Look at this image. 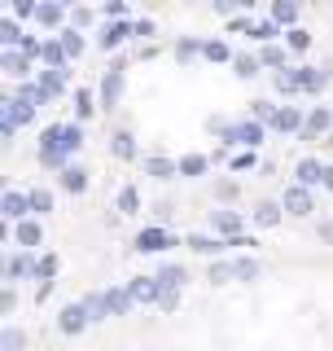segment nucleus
Wrapping results in <instances>:
<instances>
[{"instance_id": "42", "label": "nucleus", "mask_w": 333, "mask_h": 351, "mask_svg": "<svg viewBox=\"0 0 333 351\" xmlns=\"http://www.w3.org/2000/svg\"><path fill=\"white\" fill-rule=\"evenodd\" d=\"M136 206H140V193L132 189V184H123V189H119V211H123V215H132Z\"/></svg>"}, {"instance_id": "26", "label": "nucleus", "mask_w": 333, "mask_h": 351, "mask_svg": "<svg viewBox=\"0 0 333 351\" xmlns=\"http://www.w3.org/2000/svg\"><path fill=\"white\" fill-rule=\"evenodd\" d=\"M188 246H193L197 255H219V250H224L228 241H219V237H206V233H193V237H188Z\"/></svg>"}, {"instance_id": "15", "label": "nucleus", "mask_w": 333, "mask_h": 351, "mask_svg": "<svg viewBox=\"0 0 333 351\" xmlns=\"http://www.w3.org/2000/svg\"><path fill=\"white\" fill-rule=\"evenodd\" d=\"M298 184H325V162L320 158H298Z\"/></svg>"}, {"instance_id": "40", "label": "nucleus", "mask_w": 333, "mask_h": 351, "mask_svg": "<svg viewBox=\"0 0 333 351\" xmlns=\"http://www.w3.org/2000/svg\"><path fill=\"white\" fill-rule=\"evenodd\" d=\"M206 171V154H184L180 158V176H202Z\"/></svg>"}, {"instance_id": "6", "label": "nucleus", "mask_w": 333, "mask_h": 351, "mask_svg": "<svg viewBox=\"0 0 333 351\" xmlns=\"http://www.w3.org/2000/svg\"><path fill=\"white\" fill-rule=\"evenodd\" d=\"M127 290H132V299H136V303H158V299H162L158 277H132Z\"/></svg>"}, {"instance_id": "11", "label": "nucleus", "mask_w": 333, "mask_h": 351, "mask_svg": "<svg viewBox=\"0 0 333 351\" xmlns=\"http://www.w3.org/2000/svg\"><path fill=\"white\" fill-rule=\"evenodd\" d=\"M49 71H58L66 75V66H71V58H66V49H62V40H44V58H40Z\"/></svg>"}, {"instance_id": "14", "label": "nucleus", "mask_w": 333, "mask_h": 351, "mask_svg": "<svg viewBox=\"0 0 333 351\" xmlns=\"http://www.w3.org/2000/svg\"><path fill=\"white\" fill-rule=\"evenodd\" d=\"M66 18H71V14H66V5H53V0H49V5H40V14H36V22H40L44 31H58ZM62 31H66V27H62Z\"/></svg>"}, {"instance_id": "35", "label": "nucleus", "mask_w": 333, "mask_h": 351, "mask_svg": "<svg viewBox=\"0 0 333 351\" xmlns=\"http://www.w3.org/2000/svg\"><path fill=\"white\" fill-rule=\"evenodd\" d=\"M232 66H237V75L241 80H254V75H259V58H250V53H237V58H232Z\"/></svg>"}, {"instance_id": "48", "label": "nucleus", "mask_w": 333, "mask_h": 351, "mask_svg": "<svg viewBox=\"0 0 333 351\" xmlns=\"http://www.w3.org/2000/svg\"><path fill=\"white\" fill-rule=\"evenodd\" d=\"M158 307H162V312H175V307H180V290H162Z\"/></svg>"}, {"instance_id": "2", "label": "nucleus", "mask_w": 333, "mask_h": 351, "mask_svg": "<svg viewBox=\"0 0 333 351\" xmlns=\"http://www.w3.org/2000/svg\"><path fill=\"white\" fill-rule=\"evenodd\" d=\"M0 211H5V219H14V224H22V219H31V193H18V189H5V197H0Z\"/></svg>"}, {"instance_id": "41", "label": "nucleus", "mask_w": 333, "mask_h": 351, "mask_svg": "<svg viewBox=\"0 0 333 351\" xmlns=\"http://www.w3.org/2000/svg\"><path fill=\"white\" fill-rule=\"evenodd\" d=\"M31 211H36V215H49L53 211V193L49 189H31Z\"/></svg>"}, {"instance_id": "1", "label": "nucleus", "mask_w": 333, "mask_h": 351, "mask_svg": "<svg viewBox=\"0 0 333 351\" xmlns=\"http://www.w3.org/2000/svg\"><path fill=\"white\" fill-rule=\"evenodd\" d=\"M171 246H175V233H166L162 224L140 228V233H136V250H140V255H162V250H171Z\"/></svg>"}, {"instance_id": "18", "label": "nucleus", "mask_w": 333, "mask_h": 351, "mask_svg": "<svg viewBox=\"0 0 333 351\" xmlns=\"http://www.w3.org/2000/svg\"><path fill=\"white\" fill-rule=\"evenodd\" d=\"M145 171L158 180H171V176H180V162H171L166 154H153V158H145Z\"/></svg>"}, {"instance_id": "51", "label": "nucleus", "mask_w": 333, "mask_h": 351, "mask_svg": "<svg viewBox=\"0 0 333 351\" xmlns=\"http://www.w3.org/2000/svg\"><path fill=\"white\" fill-rule=\"evenodd\" d=\"M232 167H237V171H246V167H254V154H237V158H232Z\"/></svg>"}, {"instance_id": "17", "label": "nucleus", "mask_w": 333, "mask_h": 351, "mask_svg": "<svg viewBox=\"0 0 333 351\" xmlns=\"http://www.w3.org/2000/svg\"><path fill=\"white\" fill-rule=\"evenodd\" d=\"M5 75H9V80H27V75H31V58L18 53V49H5Z\"/></svg>"}, {"instance_id": "45", "label": "nucleus", "mask_w": 333, "mask_h": 351, "mask_svg": "<svg viewBox=\"0 0 333 351\" xmlns=\"http://www.w3.org/2000/svg\"><path fill=\"white\" fill-rule=\"evenodd\" d=\"M197 53H202V44H197L193 36H184L180 44H175V58H180V62H193V58H197Z\"/></svg>"}, {"instance_id": "7", "label": "nucleus", "mask_w": 333, "mask_h": 351, "mask_svg": "<svg viewBox=\"0 0 333 351\" xmlns=\"http://www.w3.org/2000/svg\"><path fill=\"white\" fill-rule=\"evenodd\" d=\"M119 97H123V66H110L101 80V106H119Z\"/></svg>"}, {"instance_id": "33", "label": "nucleus", "mask_w": 333, "mask_h": 351, "mask_svg": "<svg viewBox=\"0 0 333 351\" xmlns=\"http://www.w3.org/2000/svg\"><path fill=\"white\" fill-rule=\"evenodd\" d=\"M294 18H298L294 0H276V5H272V22H276V27H281V22H290V27H294Z\"/></svg>"}, {"instance_id": "19", "label": "nucleus", "mask_w": 333, "mask_h": 351, "mask_svg": "<svg viewBox=\"0 0 333 351\" xmlns=\"http://www.w3.org/2000/svg\"><path fill=\"white\" fill-rule=\"evenodd\" d=\"M329 123H333V110H329V106H316L312 114H307L303 136H320V132H329Z\"/></svg>"}, {"instance_id": "30", "label": "nucleus", "mask_w": 333, "mask_h": 351, "mask_svg": "<svg viewBox=\"0 0 333 351\" xmlns=\"http://www.w3.org/2000/svg\"><path fill=\"white\" fill-rule=\"evenodd\" d=\"M40 88H44V97L53 101V97L66 88V75H58V71H40Z\"/></svg>"}, {"instance_id": "9", "label": "nucleus", "mask_w": 333, "mask_h": 351, "mask_svg": "<svg viewBox=\"0 0 333 351\" xmlns=\"http://www.w3.org/2000/svg\"><path fill=\"white\" fill-rule=\"evenodd\" d=\"M132 303H136V299H132L127 285H110V290H106V307H110V316H127V312H132Z\"/></svg>"}, {"instance_id": "49", "label": "nucleus", "mask_w": 333, "mask_h": 351, "mask_svg": "<svg viewBox=\"0 0 333 351\" xmlns=\"http://www.w3.org/2000/svg\"><path fill=\"white\" fill-rule=\"evenodd\" d=\"M232 277V263H215V268H210V281H215V285H224Z\"/></svg>"}, {"instance_id": "29", "label": "nucleus", "mask_w": 333, "mask_h": 351, "mask_svg": "<svg viewBox=\"0 0 333 351\" xmlns=\"http://www.w3.org/2000/svg\"><path fill=\"white\" fill-rule=\"evenodd\" d=\"M276 88H281V93H303V80H298V66H285V71H276Z\"/></svg>"}, {"instance_id": "54", "label": "nucleus", "mask_w": 333, "mask_h": 351, "mask_svg": "<svg viewBox=\"0 0 333 351\" xmlns=\"http://www.w3.org/2000/svg\"><path fill=\"white\" fill-rule=\"evenodd\" d=\"M329 145H333V136H329Z\"/></svg>"}, {"instance_id": "16", "label": "nucleus", "mask_w": 333, "mask_h": 351, "mask_svg": "<svg viewBox=\"0 0 333 351\" xmlns=\"http://www.w3.org/2000/svg\"><path fill=\"white\" fill-rule=\"evenodd\" d=\"M184 281H188V272L180 263H158V285L162 290H184Z\"/></svg>"}, {"instance_id": "8", "label": "nucleus", "mask_w": 333, "mask_h": 351, "mask_svg": "<svg viewBox=\"0 0 333 351\" xmlns=\"http://www.w3.org/2000/svg\"><path fill=\"white\" fill-rule=\"evenodd\" d=\"M40 237H44L40 219H22V224H14V241H18L22 250H36V246H40Z\"/></svg>"}, {"instance_id": "39", "label": "nucleus", "mask_w": 333, "mask_h": 351, "mask_svg": "<svg viewBox=\"0 0 333 351\" xmlns=\"http://www.w3.org/2000/svg\"><path fill=\"white\" fill-rule=\"evenodd\" d=\"M259 62H263V66H276V71H285V49H281V44H263Z\"/></svg>"}, {"instance_id": "31", "label": "nucleus", "mask_w": 333, "mask_h": 351, "mask_svg": "<svg viewBox=\"0 0 333 351\" xmlns=\"http://www.w3.org/2000/svg\"><path fill=\"white\" fill-rule=\"evenodd\" d=\"M27 347V334H22L18 325H5V334H0V351H22Z\"/></svg>"}, {"instance_id": "46", "label": "nucleus", "mask_w": 333, "mask_h": 351, "mask_svg": "<svg viewBox=\"0 0 333 351\" xmlns=\"http://www.w3.org/2000/svg\"><path fill=\"white\" fill-rule=\"evenodd\" d=\"M14 18H36L40 14V5H31V0H14V9H9Z\"/></svg>"}, {"instance_id": "23", "label": "nucleus", "mask_w": 333, "mask_h": 351, "mask_svg": "<svg viewBox=\"0 0 333 351\" xmlns=\"http://www.w3.org/2000/svg\"><path fill=\"white\" fill-rule=\"evenodd\" d=\"M281 211H285L281 202H259V211H254V224H259V228H276V224H281Z\"/></svg>"}, {"instance_id": "4", "label": "nucleus", "mask_w": 333, "mask_h": 351, "mask_svg": "<svg viewBox=\"0 0 333 351\" xmlns=\"http://www.w3.org/2000/svg\"><path fill=\"white\" fill-rule=\"evenodd\" d=\"M224 141H228V145L237 141V145L254 149V145H263V123H237V128H228V132H224Z\"/></svg>"}, {"instance_id": "25", "label": "nucleus", "mask_w": 333, "mask_h": 351, "mask_svg": "<svg viewBox=\"0 0 333 351\" xmlns=\"http://www.w3.org/2000/svg\"><path fill=\"white\" fill-rule=\"evenodd\" d=\"M79 303H84V312H88V321H92V325L110 316V307H106V294H84Z\"/></svg>"}, {"instance_id": "53", "label": "nucleus", "mask_w": 333, "mask_h": 351, "mask_svg": "<svg viewBox=\"0 0 333 351\" xmlns=\"http://www.w3.org/2000/svg\"><path fill=\"white\" fill-rule=\"evenodd\" d=\"M325 189H333V167H325Z\"/></svg>"}, {"instance_id": "24", "label": "nucleus", "mask_w": 333, "mask_h": 351, "mask_svg": "<svg viewBox=\"0 0 333 351\" xmlns=\"http://www.w3.org/2000/svg\"><path fill=\"white\" fill-rule=\"evenodd\" d=\"M62 189H66V193H84V189H88V171L71 162V167L62 171Z\"/></svg>"}, {"instance_id": "36", "label": "nucleus", "mask_w": 333, "mask_h": 351, "mask_svg": "<svg viewBox=\"0 0 333 351\" xmlns=\"http://www.w3.org/2000/svg\"><path fill=\"white\" fill-rule=\"evenodd\" d=\"M58 268H62V259H58V255H40L36 281H40V285H49V277H58Z\"/></svg>"}, {"instance_id": "32", "label": "nucleus", "mask_w": 333, "mask_h": 351, "mask_svg": "<svg viewBox=\"0 0 333 351\" xmlns=\"http://www.w3.org/2000/svg\"><path fill=\"white\" fill-rule=\"evenodd\" d=\"M259 277V263H254L250 255L246 259H232V281H254Z\"/></svg>"}, {"instance_id": "10", "label": "nucleus", "mask_w": 333, "mask_h": 351, "mask_svg": "<svg viewBox=\"0 0 333 351\" xmlns=\"http://www.w3.org/2000/svg\"><path fill=\"white\" fill-rule=\"evenodd\" d=\"M268 128L272 132H298V128H307V123H303V110H298V106H281Z\"/></svg>"}, {"instance_id": "44", "label": "nucleus", "mask_w": 333, "mask_h": 351, "mask_svg": "<svg viewBox=\"0 0 333 351\" xmlns=\"http://www.w3.org/2000/svg\"><path fill=\"white\" fill-rule=\"evenodd\" d=\"M75 114L92 119V88H79V93H75Z\"/></svg>"}, {"instance_id": "22", "label": "nucleus", "mask_w": 333, "mask_h": 351, "mask_svg": "<svg viewBox=\"0 0 333 351\" xmlns=\"http://www.w3.org/2000/svg\"><path fill=\"white\" fill-rule=\"evenodd\" d=\"M0 40H5V49H18V44H27V36H22V27H18L14 14H5V22H0Z\"/></svg>"}, {"instance_id": "12", "label": "nucleus", "mask_w": 333, "mask_h": 351, "mask_svg": "<svg viewBox=\"0 0 333 351\" xmlns=\"http://www.w3.org/2000/svg\"><path fill=\"white\" fill-rule=\"evenodd\" d=\"M58 149H62V158H71V154H79V149H84V132H79V123H62Z\"/></svg>"}, {"instance_id": "34", "label": "nucleus", "mask_w": 333, "mask_h": 351, "mask_svg": "<svg viewBox=\"0 0 333 351\" xmlns=\"http://www.w3.org/2000/svg\"><path fill=\"white\" fill-rule=\"evenodd\" d=\"M202 58H206V62H228L232 49H228L224 40H206V44H202Z\"/></svg>"}, {"instance_id": "52", "label": "nucleus", "mask_w": 333, "mask_h": 351, "mask_svg": "<svg viewBox=\"0 0 333 351\" xmlns=\"http://www.w3.org/2000/svg\"><path fill=\"white\" fill-rule=\"evenodd\" d=\"M215 193H219V197H237V184H228V180H219V184H215Z\"/></svg>"}, {"instance_id": "37", "label": "nucleus", "mask_w": 333, "mask_h": 351, "mask_svg": "<svg viewBox=\"0 0 333 351\" xmlns=\"http://www.w3.org/2000/svg\"><path fill=\"white\" fill-rule=\"evenodd\" d=\"M110 149H114V158H136V141H132V132H119Z\"/></svg>"}, {"instance_id": "27", "label": "nucleus", "mask_w": 333, "mask_h": 351, "mask_svg": "<svg viewBox=\"0 0 333 351\" xmlns=\"http://www.w3.org/2000/svg\"><path fill=\"white\" fill-rule=\"evenodd\" d=\"M285 49H290V53H307V49H312L307 27H290V31H285Z\"/></svg>"}, {"instance_id": "20", "label": "nucleus", "mask_w": 333, "mask_h": 351, "mask_svg": "<svg viewBox=\"0 0 333 351\" xmlns=\"http://www.w3.org/2000/svg\"><path fill=\"white\" fill-rule=\"evenodd\" d=\"M210 224H215V228H219V233H224L228 241H237V228H241V215H237V211H215V215H210Z\"/></svg>"}, {"instance_id": "21", "label": "nucleus", "mask_w": 333, "mask_h": 351, "mask_svg": "<svg viewBox=\"0 0 333 351\" xmlns=\"http://www.w3.org/2000/svg\"><path fill=\"white\" fill-rule=\"evenodd\" d=\"M132 36V22H110V27L101 31V49H119Z\"/></svg>"}, {"instance_id": "47", "label": "nucleus", "mask_w": 333, "mask_h": 351, "mask_svg": "<svg viewBox=\"0 0 333 351\" xmlns=\"http://www.w3.org/2000/svg\"><path fill=\"white\" fill-rule=\"evenodd\" d=\"M88 22H92V9H88V5L71 9V27H75V31H79V27H88Z\"/></svg>"}, {"instance_id": "38", "label": "nucleus", "mask_w": 333, "mask_h": 351, "mask_svg": "<svg viewBox=\"0 0 333 351\" xmlns=\"http://www.w3.org/2000/svg\"><path fill=\"white\" fill-rule=\"evenodd\" d=\"M250 36H254V40H263V44H276V36H281V27H276V22L268 18V22H254V27H250Z\"/></svg>"}, {"instance_id": "28", "label": "nucleus", "mask_w": 333, "mask_h": 351, "mask_svg": "<svg viewBox=\"0 0 333 351\" xmlns=\"http://www.w3.org/2000/svg\"><path fill=\"white\" fill-rule=\"evenodd\" d=\"M62 49H66V58H79V53H84V31H75V27H66L62 31Z\"/></svg>"}, {"instance_id": "43", "label": "nucleus", "mask_w": 333, "mask_h": 351, "mask_svg": "<svg viewBox=\"0 0 333 351\" xmlns=\"http://www.w3.org/2000/svg\"><path fill=\"white\" fill-rule=\"evenodd\" d=\"M276 110H281V106H268V101H250V123H263V119L272 123V119H276Z\"/></svg>"}, {"instance_id": "5", "label": "nucleus", "mask_w": 333, "mask_h": 351, "mask_svg": "<svg viewBox=\"0 0 333 351\" xmlns=\"http://www.w3.org/2000/svg\"><path fill=\"white\" fill-rule=\"evenodd\" d=\"M281 206H285L290 215H312V189L290 184V189H285V197H281Z\"/></svg>"}, {"instance_id": "50", "label": "nucleus", "mask_w": 333, "mask_h": 351, "mask_svg": "<svg viewBox=\"0 0 333 351\" xmlns=\"http://www.w3.org/2000/svg\"><path fill=\"white\" fill-rule=\"evenodd\" d=\"M132 36H153V22L149 18H136V22H132Z\"/></svg>"}, {"instance_id": "3", "label": "nucleus", "mask_w": 333, "mask_h": 351, "mask_svg": "<svg viewBox=\"0 0 333 351\" xmlns=\"http://www.w3.org/2000/svg\"><path fill=\"white\" fill-rule=\"evenodd\" d=\"M88 325H92V321H88L84 303H66L62 312H58V329H62V334H84Z\"/></svg>"}, {"instance_id": "13", "label": "nucleus", "mask_w": 333, "mask_h": 351, "mask_svg": "<svg viewBox=\"0 0 333 351\" xmlns=\"http://www.w3.org/2000/svg\"><path fill=\"white\" fill-rule=\"evenodd\" d=\"M36 268H40V259H31V250H22V255L9 259L5 277H9V281H18V277H36Z\"/></svg>"}]
</instances>
